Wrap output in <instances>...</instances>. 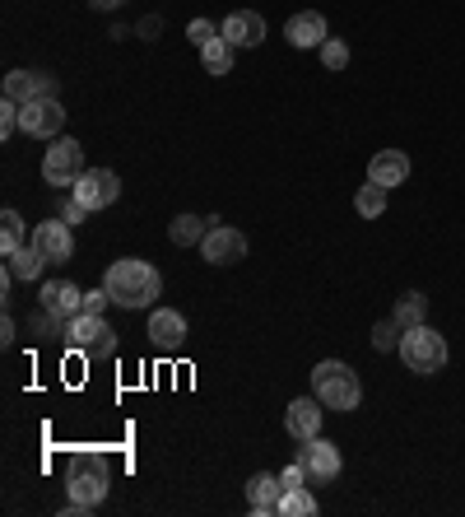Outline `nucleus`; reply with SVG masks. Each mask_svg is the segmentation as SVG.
<instances>
[{
	"mask_svg": "<svg viewBox=\"0 0 465 517\" xmlns=\"http://www.w3.org/2000/svg\"><path fill=\"white\" fill-rule=\"evenodd\" d=\"M103 289L112 294L117 308H149V303L163 294V275L140 257H121L107 266L103 275Z\"/></svg>",
	"mask_w": 465,
	"mask_h": 517,
	"instance_id": "nucleus-1",
	"label": "nucleus"
},
{
	"mask_svg": "<svg viewBox=\"0 0 465 517\" xmlns=\"http://www.w3.org/2000/svg\"><path fill=\"white\" fill-rule=\"evenodd\" d=\"M312 396H317L326 410H359L363 382H359V373L349 364H340V359H321V364L312 368Z\"/></svg>",
	"mask_w": 465,
	"mask_h": 517,
	"instance_id": "nucleus-2",
	"label": "nucleus"
},
{
	"mask_svg": "<svg viewBox=\"0 0 465 517\" xmlns=\"http://www.w3.org/2000/svg\"><path fill=\"white\" fill-rule=\"evenodd\" d=\"M400 359L410 373H442L447 368V341H442L433 327H410L400 336Z\"/></svg>",
	"mask_w": 465,
	"mask_h": 517,
	"instance_id": "nucleus-3",
	"label": "nucleus"
},
{
	"mask_svg": "<svg viewBox=\"0 0 465 517\" xmlns=\"http://www.w3.org/2000/svg\"><path fill=\"white\" fill-rule=\"evenodd\" d=\"M84 173V145L80 140H52V150L42 154V177H47V187H61L70 191L75 182H80Z\"/></svg>",
	"mask_w": 465,
	"mask_h": 517,
	"instance_id": "nucleus-4",
	"label": "nucleus"
},
{
	"mask_svg": "<svg viewBox=\"0 0 465 517\" xmlns=\"http://www.w3.org/2000/svg\"><path fill=\"white\" fill-rule=\"evenodd\" d=\"M61 336L84 354H117V331L107 327V317H98V313H75Z\"/></svg>",
	"mask_w": 465,
	"mask_h": 517,
	"instance_id": "nucleus-5",
	"label": "nucleus"
},
{
	"mask_svg": "<svg viewBox=\"0 0 465 517\" xmlns=\"http://www.w3.org/2000/svg\"><path fill=\"white\" fill-rule=\"evenodd\" d=\"M61 126H66V103L61 98H33L19 108V131L24 136H38V140H56L61 136Z\"/></svg>",
	"mask_w": 465,
	"mask_h": 517,
	"instance_id": "nucleus-6",
	"label": "nucleus"
},
{
	"mask_svg": "<svg viewBox=\"0 0 465 517\" xmlns=\"http://www.w3.org/2000/svg\"><path fill=\"white\" fill-rule=\"evenodd\" d=\"M70 196L84 205V210H107V205H117L121 196V177L112 168H84L80 182L70 187Z\"/></svg>",
	"mask_w": 465,
	"mask_h": 517,
	"instance_id": "nucleus-7",
	"label": "nucleus"
},
{
	"mask_svg": "<svg viewBox=\"0 0 465 517\" xmlns=\"http://www.w3.org/2000/svg\"><path fill=\"white\" fill-rule=\"evenodd\" d=\"M200 257L210 261V266H233V261L247 257V233L242 229H228L214 219L210 233H205V243H200Z\"/></svg>",
	"mask_w": 465,
	"mask_h": 517,
	"instance_id": "nucleus-8",
	"label": "nucleus"
},
{
	"mask_svg": "<svg viewBox=\"0 0 465 517\" xmlns=\"http://www.w3.org/2000/svg\"><path fill=\"white\" fill-rule=\"evenodd\" d=\"M298 462L307 466V480H312V485H326V480H335L340 476V448H335L331 438H307L303 448H298Z\"/></svg>",
	"mask_w": 465,
	"mask_h": 517,
	"instance_id": "nucleus-9",
	"label": "nucleus"
},
{
	"mask_svg": "<svg viewBox=\"0 0 465 517\" xmlns=\"http://www.w3.org/2000/svg\"><path fill=\"white\" fill-rule=\"evenodd\" d=\"M66 494H70V513H93L107 499V476L89 471V466H75L66 480Z\"/></svg>",
	"mask_w": 465,
	"mask_h": 517,
	"instance_id": "nucleus-10",
	"label": "nucleus"
},
{
	"mask_svg": "<svg viewBox=\"0 0 465 517\" xmlns=\"http://www.w3.org/2000/svg\"><path fill=\"white\" fill-rule=\"evenodd\" d=\"M56 94V75H47V70H10L5 75V98L10 103H33V98H52Z\"/></svg>",
	"mask_w": 465,
	"mask_h": 517,
	"instance_id": "nucleus-11",
	"label": "nucleus"
},
{
	"mask_svg": "<svg viewBox=\"0 0 465 517\" xmlns=\"http://www.w3.org/2000/svg\"><path fill=\"white\" fill-rule=\"evenodd\" d=\"M28 243L38 247V252H42L47 261H70V257H75V233H70V224H66L61 215L47 219V224H38Z\"/></svg>",
	"mask_w": 465,
	"mask_h": 517,
	"instance_id": "nucleus-12",
	"label": "nucleus"
},
{
	"mask_svg": "<svg viewBox=\"0 0 465 517\" xmlns=\"http://www.w3.org/2000/svg\"><path fill=\"white\" fill-rule=\"evenodd\" d=\"M38 303H42V317H56V322H70L75 313H84V294L70 280H47Z\"/></svg>",
	"mask_w": 465,
	"mask_h": 517,
	"instance_id": "nucleus-13",
	"label": "nucleus"
},
{
	"mask_svg": "<svg viewBox=\"0 0 465 517\" xmlns=\"http://www.w3.org/2000/svg\"><path fill=\"white\" fill-rule=\"evenodd\" d=\"M321 401L317 396H298V401H289V410H284V429H289V438H298V443H307V438L321 434Z\"/></svg>",
	"mask_w": 465,
	"mask_h": 517,
	"instance_id": "nucleus-14",
	"label": "nucleus"
},
{
	"mask_svg": "<svg viewBox=\"0 0 465 517\" xmlns=\"http://www.w3.org/2000/svg\"><path fill=\"white\" fill-rule=\"evenodd\" d=\"M284 38L298 47V52H312V47H321V42L331 38V28H326V14H317V10H298L284 24Z\"/></svg>",
	"mask_w": 465,
	"mask_h": 517,
	"instance_id": "nucleus-15",
	"label": "nucleus"
},
{
	"mask_svg": "<svg viewBox=\"0 0 465 517\" xmlns=\"http://www.w3.org/2000/svg\"><path fill=\"white\" fill-rule=\"evenodd\" d=\"M219 33H224L233 47H261V42H266V19L256 10H233L224 24H219Z\"/></svg>",
	"mask_w": 465,
	"mask_h": 517,
	"instance_id": "nucleus-16",
	"label": "nucleus"
},
{
	"mask_svg": "<svg viewBox=\"0 0 465 517\" xmlns=\"http://www.w3.org/2000/svg\"><path fill=\"white\" fill-rule=\"evenodd\" d=\"M410 177V159H405V150H377L368 164V182H377V187H400Z\"/></svg>",
	"mask_w": 465,
	"mask_h": 517,
	"instance_id": "nucleus-17",
	"label": "nucleus"
},
{
	"mask_svg": "<svg viewBox=\"0 0 465 517\" xmlns=\"http://www.w3.org/2000/svg\"><path fill=\"white\" fill-rule=\"evenodd\" d=\"M149 341L159 345V350H177L186 341V317L177 308H154L149 317Z\"/></svg>",
	"mask_w": 465,
	"mask_h": 517,
	"instance_id": "nucleus-18",
	"label": "nucleus"
},
{
	"mask_svg": "<svg viewBox=\"0 0 465 517\" xmlns=\"http://www.w3.org/2000/svg\"><path fill=\"white\" fill-rule=\"evenodd\" d=\"M279 494H284V485H279V476H270V471H256L252 480H247V504H252L256 517H270L279 508Z\"/></svg>",
	"mask_w": 465,
	"mask_h": 517,
	"instance_id": "nucleus-19",
	"label": "nucleus"
},
{
	"mask_svg": "<svg viewBox=\"0 0 465 517\" xmlns=\"http://www.w3.org/2000/svg\"><path fill=\"white\" fill-rule=\"evenodd\" d=\"M233 52H238V47H233L224 33L205 42V47H200V66H205V75H214V80H219V75H233Z\"/></svg>",
	"mask_w": 465,
	"mask_h": 517,
	"instance_id": "nucleus-20",
	"label": "nucleus"
},
{
	"mask_svg": "<svg viewBox=\"0 0 465 517\" xmlns=\"http://www.w3.org/2000/svg\"><path fill=\"white\" fill-rule=\"evenodd\" d=\"M275 513L279 517H317V494L307 490V485H284Z\"/></svg>",
	"mask_w": 465,
	"mask_h": 517,
	"instance_id": "nucleus-21",
	"label": "nucleus"
},
{
	"mask_svg": "<svg viewBox=\"0 0 465 517\" xmlns=\"http://www.w3.org/2000/svg\"><path fill=\"white\" fill-rule=\"evenodd\" d=\"M214 219H200V215H177L173 224H168V238H173L177 247H200L205 243V233H210Z\"/></svg>",
	"mask_w": 465,
	"mask_h": 517,
	"instance_id": "nucleus-22",
	"label": "nucleus"
},
{
	"mask_svg": "<svg viewBox=\"0 0 465 517\" xmlns=\"http://www.w3.org/2000/svg\"><path fill=\"white\" fill-rule=\"evenodd\" d=\"M391 317H396V322H400L405 331H410V327H424V317H428V299L419 294V289H410V294H400V299H396Z\"/></svg>",
	"mask_w": 465,
	"mask_h": 517,
	"instance_id": "nucleus-23",
	"label": "nucleus"
},
{
	"mask_svg": "<svg viewBox=\"0 0 465 517\" xmlns=\"http://www.w3.org/2000/svg\"><path fill=\"white\" fill-rule=\"evenodd\" d=\"M5 266H10L14 280H38L42 266H47V257H42L38 247L28 243V247H19V252H10V257H5Z\"/></svg>",
	"mask_w": 465,
	"mask_h": 517,
	"instance_id": "nucleus-24",
	"label": "nucleus"
},
{
	"mask_svg": "<svg viewBox=\"0 0 465 517\" xmlns=\"http://www.w3.org/2000/svg\"><path fill=\"white\" fill-rule=\"evenodd\" d=\"M19 247H28L24 215H19V210H5V215H0V252L10 257V252H19Z\"/></svg>",
	"mask_w": 465,
	"mask_h": 517,
	"instance_id": "nucleus-25",
	"label": "nucleus"
},
{
	"mask_svg": "<svg viewBox=\"0 0 465 517\" xmlns=\"http://www.w3.org/2000/svg\"><path fill=\"white\" fill-rule=\"evenodd\" d=\"M354 210H359L363 219H377V215H386V187H377V182H368V187H359V196H354Z\"/></svg>",
	"mask_w": 465,
	"mask_h": 517,
	"instance_id": "nucleus-26",
	"label": "nucleus"
},
{
	"mask_svg": "<svg viewBox=\"0 0 465 517\" xmlns=\"http://www.w3.org/2000/svg\"><path fill=\"white\" fill-rule=\"evenodd\" d=\"M400 336H405V327H400L396 317H386V322H377V327H372V345H377V350H400Z\"/></svg>",
	"mask_w": 465,
	"mask_h": 517,
	"instance_id": "nucleus-27",
	"label": "nucleus"
},
{
	"mask_svg": "<svg viewBox=\"0 0 465 517\" xmlns=\"http://www.w3.org/2000/svg\"><path fill=\"white\" fill-rule=\"evenodd\" d=\"M317 52H321V66L326 70H345L349 66V42H340V38H326Z\"/></svg>",
	"mask_w": 465,
	"mask_h": 517,
	"instance_id": "nucleus-28",
	"label": "nucleus"
},
{
	"mask_svg": "<svg viewBox=\"0 0 465 517\" xmlns=\"http://www.w3.org/2000/svg\"><path fill=\"white\" fill-rule=\"evenodd\" d=\"M56 215H61V219H66V224H70V229H75V224H84V215H89V210H84V205H80V201H75V196H70V191H66V196L56 201Z\"/></svg>",
	"mask_w": 465,
	"mask_h": 517,
	"instance_id": "nucleus-29",
	"label": "nucleus"
},
{
	"mask_svg": "<svg viewBox=\"0 0 465 517\" xmlns=\"http://www.w3.org/2000/svg\"><path fill=\"white\" fill-rule=\"evenodd\" d=\"M14 131H19V103L5 98V103H0V140H10Z\"/></svg>",
	"mask_w": 465,
	"mask_h": 517,
	"instance_id": "nucleus-30",
	"label": "nucleus"
},
{
	"mask_svg": "<svg viewBox=\"0 0 465 517\" xmlns=\"http://www.w3.org/2000/svg\"><path fill=\"white\" fill-rule=\"evenodd\" d=\"M186 38L196 42V47H205V42H210V38H219V33H214V24H210V19H191V24H186Z\"/></svg>",
	"mask_w": 465,
	"mask_h": 517,
	"instance_id": "nucleus-31",
	"label": "nucleus"
},
{
	"mask_svg": "<svg viewBox=\"0 0 465 517\" xmlns=\"http://www.w3.org/2000/svg\"><path fill=\"white\" fill-rule=\"evenodd\" d=\"M279 485H307V466L298 462V457H293V462L284 466V471H279Z\"/></svg>",
	"mask_w": 465,
	"mask_h": 517,
	"instance_id": "nucleus-32",
	"label": "nucleus"
},
{
	"mask_svg": "<svg viewBox=\"0 0 465 517\" xmlns=\"http://www.w3.org/2000/svg\"><path fill=\"white\" fill-rule=\"evenodd\" d=\"M107 303H112V294H107V289H93V294H84V313H98V317H103Z\"/></svg>",
	"mask_w": 465,
	"mask_h": 517,
	"instance_id": "nucleus-33",
	"label": "nucleus"
},
{
	"mask_svg": "<svg viewBox=\"0 0 465 517\" xmlns=\"http://www.w3.org/2000/svg\"><path fill=\"white\" fill-rule=\"evenodd\" d=\"M0 341L14 345V317H10V313H5V322H0Z\"/></svg>",
	"mask_w": 465,
	"mask_h": 517,
	"instance_id": "nucleus-34",
	"label": "nucleus"
},
{
	"mask_svg": "<svg viewBox=\"0 0 465 517\" xmlns=\"http://www.w3.org/2000/svg\"><path fill=\"white\" fill-rule=\"evenodd\" d=\"M89 5H93V10H117L121 0H89Z\"/></svg>",
	"mask_w": 465,
	"mask_h": 517,
	"instance_id": "nucleus-35",
	"label": "nucleus"
}]
</instances>
